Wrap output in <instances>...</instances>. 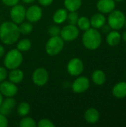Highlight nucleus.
I'll use <instances>...</instances> for the list:
<instances>
[{
    "label": "nucleus",
    "instance_id": "e433bc0d",
    "mask_svg": "<svg viewBox=\"0 0 126 127\" xmlns=\"http://www.w3.org/2000/svg\"><path fill=\"white\" fill-rule=\"evenodd\" d=\"M23 2H25V3H26V4H30V3H32V2H33L35 0H22Z\"/></svg>",
    "mask_w": 126,
    "mask_h": 127
},
{
    "label": "nucleus",
    "instance_id": "9d476101",
    "mask_svg": "<svg viewBox=\"0 0 126 127\" xmlns=\"http://www.w3.org/2000/svg\"><path fill=\"white\" fill-rule=\"evenodd\" d=\"M18 88L15 83L10 81H2L0 83V92L2 95L7 97H13L16 95Z\"/></svg>",
    "mask_w": 126,
    "mask_h": 127
},
{
    "label": "nucleus",
    "instance_id": "79ce46f5",
    "mask_svg": "<svg viewBox=\"0 0 126 127\" xmlns=\"http://www.w3.org/2000/svg\"></svg>",
    "mask_w": 126,
    "mask_h": 127
},
{
    "label": "nucleus",
    "instance_id": "c85d7f7f",
    "mask_svg": "<svg viewBox=\"0 0 126 127\" xmlns=\"http://www.w3.org/2000/svg\"><path fill=\"white\" fill-rule=\"evenodd\" d=\"M48 32L51 36H59V34L61 33V29L56 25H51L48 29Z\"/></svg>",
    "mask_w": 126,
    "mask_h": 127
},
{
    "label": "nucleus",
    "instance_id": "2eb2a0df",
    "mask_svg": "<svg viewBox=\"0 0 126 127\" xmlns=\"http://www.w3.org/2000/svg\"><path fill=\"white\" fill-rule=\"evenodd\" d=\"M90 22H91V26H92L94 28L98 29V28H101L105 24L106 19L105 16L102 13H95L91 16Z\"/></svg>",
    "mask_w": 126,
    "mask_h": 127
},
{
    "label": "nucleus",
    "instance_id": "423d86ee",
    "mask_svg": "<svg viewBox=\"0 0 126 127\" xmlns=\"http://www.w3.org/2000/svg\"><path fill=\"white\" fill-rule=\"evenodd\" d=\"M79 34V31L75 25L69 24L68 25L65 26L61 30V37L64 41H73L76 39Z\"/></svg>",
    "mask_w": 126,
    "mask_h": 127
},
{
    "label": "nucleus",
    "instance_id": "cd10ccee",
    "mask_svg": "<svg viewBox=\"0 0 126 127\" xmlns=\"http://www.w3.org/2000/svg\"><path fill=\"white\" fill-rule=\"evenodd\" d=\"M67 19H68V22H69V24H71V25H76L77 23V21H78V19H79V16H78V13H76V11H72V12H70V13L68 14V17Z\"/></svg>",
    "mask_w": 126,
    "mask_h": 127
},
{
    "label": "nucleus",
    "instance_id": "72a5a7b5",
    "mask_svg": "<svg viewBox=\"0 0 126 127\" xmlns=\"http://www.w3.org/2000/svg\"><path fill=\"white\" fill-rule=\"evenodd\" d=\"M38 1L42 6H49L52 4L53 0H38Z\"/></svg>",
    "mask_w": 126,
    "mask_h": 127
},
{
    "label": "nucleus",
    "instance_id": "4be33fe9",
    "mask_svg": "<svg viewBox=\"0 0 126 127\" xmlns=\"http://www.w3.org/2000/svg\"><path fill=\"white\" fill-rule=\"evenodd\" d=\"M82 4V0H64V5L67 10L70 12L76 11Z\"/></svg>",
    "mask_w": 126,
    "mask_h": 127
},
{
    "label": "nucleus",
    "instance_id": "ddd939ff",
    "mask_svg": "<svg viewBox=\"0 0 126 127\" xmlns=\"http://www.w3.org/2000/svg\"><path fill=\"white\" fill-rule=\"evenodd\" d=\"M114 0H99L97 4L98 10L102 13H109L115 9Z\"/></svg>",
    "mask_w": 126,
    "mask_h": 127
},
{
    "label": "nucleus",
    "instance_id": "1a4fd4ad",
    "mask_svg": "<svg viewBox=\"0 0 126 127\" xmlns=\"http://www.w3.org/2000/svg\"><path fill=\"white\" fill-rule=\"evenodd\" d=\"M49 79L47 70L44 68H38L33 73V81L37 86H45Z\"/></svg>",
    "mask_w": 126,
    "mask_h": 127
},
{
    "label": "nucleus",
    "instance_id": "b1692460",
    "mask_svg": "<svg viewBox=\"0 0 126 127\" xmlns=\"http://www.w3.org/2000/svg\"><path fill=\"white\" fill-rule=\"evenodd\" d=\"M77 25H78V28L82 31H86L88 29H89L91 28V22H90V19L86 17V16H82L80 18L78 19V21H77Z\"/></svg>",
    "mask_w": 126,
    "mask_h": 127
},
{
    "label": "nucleus",
    "instance_id": "a19ab883",
    "mask_svg": "<svg viewBox=\"0 0 126 127\" xmlns=\"http://www.w3.org/2000/svg\"><path fill=\"white\" fill-rule=\"evenodd\" d=\"M126 25V21H125V25Z\"/></svg>",
    "mask_w": 126,
    "mask_h": 127
},
{
    "label": "nucleus",
    "instance_id": "c756f323",
    "mask_svg": "<svg viewBox=\"0 0 126 127\" xmlns=\"http://www.w3.org/2000/svg\"><path fill=\"white\" fill-rule=\"evenodd\" d=\"M37 126L39 127H55V125L48 119H46V118H44V119H41Z\"/></svg>",
    "mask_w": 126,
    "mask_h": 127
},
{
    "label": "nucleus",
    "instance_id": "393cba45",
    "mask_svg": "<svg viewBox=\"0 0 126 127\" xmlns=\"http://www.w3.org/2000/svg\"><path fill=\"white\" fill-rule=\"evenodd\" d=\"M31 48V42L28 39H21L17 44V49L22 51H27Z\"/></svg>",
    "mask_w": 126,
    "mask_h": 127
},
{
    "label": "nucleus",
    "instance_id": "4c0bfd02",
    "mask_svg": "<svg viewBox=\"0 0 126 127\" xmlns=\"http://www.w3.org/2000/svg\"><path fill=\"white\" fill-rule=\"evenodd\" d=\"M123 39L125 42H126V31H125L123 34Z\"/></svg>",
    "mask_w": 126,
    "mask_h": 127
},
{
    "label": "nucleus",
    "instance_id": "a211bd4d",
    "mask_svg": "<svg viewBox=\"0 0 126 127\" xmlns=\"http://www.w3.org/2000/svg\"><path fill=\"white\" fill-rule=\"evenodd\" d=\"M121 40V34L116 30H114L112 31H109L107 37L106 41L107 43L110 46H116L117 45Z\"/></svg>",
    "mask_w": 126,
    "mask_h": 127
},
{
    "label": "nucleus",
    "instance_id": "5701e85b",
    "mask_svg": "<svg viewBox=\"0 0 126 127\" xmlns=\"http://www.w3.org/2000/svg\"><path fill=\"white\" fill-rule=\"evenodd\" d=\"M30 111V105L26 102H22L17 107V113L21 117H25L29 114Z\"/></svg>",
    "mask_w": 126,
    "mask_h": 127
},
{
    "label": "nucleus",
    "instance_id": "20e7f679",
    "mask_svg": "<svg viewBox=\"0 0 126 127\" xmlns=\"http://www.w3.org/2000/svg\"><path fill=\"white\" fill-rule=\"evenodd\" d=\"M64 48V40L59 36H51L47 42L45 51L50 56H55L59 54Z\"/></svg>",
    "mask_w": 126,
    "mask_h": 127
},
{
    "label": "nucleus",
    "instance_id": "0eeeda50",
    "mask_svg": "<svg viewBox=\"0 0 126 127\" xmlns=\"http://www.w3.org/2000/svg\"><path fill=\"white\" fill-rule=\"evenodd\" d=\"M26 10L22 4H16L10 10V16L12 22L16 24H21L25 18Z\"/></svg>",
    "mask_w": 126,
    "mask_h": 127
},
{
    "label": "nucleus",
    "instance_id": "f8f14e48",
    "mask_svg": "<svg viewBox=\"0 0 126 127\" xmlns=\"http://www.w3.org/2000/svg\"><path fill=\"white\" fill-rule=\"evenodd\" d=\"M42 16V8L37 5H32L26 10L25 17L30 22H38Z\"/></svg>",
    "mask_w": 126,
    "mask_h": 127
},
{
    "label": "nucleus",
    "instance_id": "4468645a",
    "mask_svg": "<svg viewBox=\"0 0 126 127\" xmlns=\"http://www.w3.org/2000/svg\"><path fill=\"white\" fill-rule=\"evenodd\" d=\"M16 100L13 97H7L5 100H3L2 103L0 105V114L4 115H8L12 109L16 106Z\"/></svg>",
    "mask_w": 126,
    "mask_h": 127
},
{
    "label": "nucleus",
    "instance_id": "6ab92c4d",
    "mask_svg": "<svg viewBox=\"0 0 126 127\" xmlns=\"http://www.w3.org/2000/svg\"><path fill=\"white\" fill-rule=\"evenodd\" d=\"M68 11L66 9H58L53 16V20L56 24H62L66 21L68 17Z\"/></svg>",
    "mask_w": 126,
    "mask_h": 127
},
{
    "label": "nucleus",
    "instance_id": "412c9836",
    "mask_svg": "<svg viewBox=\"0 0 126 127\" xmlns=\"http://www.w3.org/2000/svg\"><path fill=\"white\" fill-rule=\"evenodd\" d=\"M93 82L98 86H102L106 80V76L102 70H96L92 74Z\"/></svg>",
    "mask_w": 126,
    "mask_h": 127
},
{
    "label": "nucleus",
    "instance_id": "bb28decb",
    "mask_svg": "<svg viewBox=\"0 0 126 127\" xmlns=\"http://www.w3.org/2000/svg\"><path fill=\"white\" fill-rule=\"evenodd\" d=\"M20 33L23 34H28L33 31V25L30 22H22L20 26H19Z\"/></svg>",
    "mask_w": 126,
    "mask_h": 127
},
{
    "label": "nucleus",
    "instance_id": "473e14b6",
    "mask_svg": "<svg viewBox=\"0 0 126 127\" xmlns=\"http://www.w3.org/2000/svg\"><path fill=\"white\" fill-rule=\"evenodd\" d=\"M1 1L3 2L4 4H5L7 6L13 7V6L17 4L19 0H1Z\"/></svg>",
    "mask_w": 126,
    "mask_h": 127
},
{
    "label": "nucleus",
    "instance_id": "7c9ffc66",
    "mask_svg": "<svg viewBox=\"0 0 126 127\" xmlns=\"http://www.w3.org/2000/svg\"><path fill=\"white\" fill-rule=\"evenodd\" d=\"M7 77V69L4 67H0V83L5 80Z\"/></svg>",
    "mask_w": 126,
    "mask_h": 127
},
{
    "label": "nucleus",
    "instance_id": "c9c22d12",
    "mask_svg": "<svg viewBox=\"0 0 126 127\" xmlns=\"http://www.w3.org/2000/svg\"><path fill=\"white\" fill-rule=\"evenodd\" d=\"M4 54V48L2 45H0V57H1Z\"/></svg>",
    "mask_w": 126,
    "mask_h": 127
},
{
    "label": "nucleus",
    "instance_id": "f03ea898",
    "mask_svg": "<svg viewBox=\"0 0 126 127\" xmlns=\"http://www.w3.org/2000/svg\"><path fill=\"white\" fill-rule=\"evenodd\" d=\"M102 42L100 33L96 28H89L85 31L82 35V43L84 46L89 50L98 48Z\"/></svg>",
    "mask_w": 126,
    "mask_h": 127
},
{
    "label": "nucleus",
    "instance_id": "f704fd0d",
    "mask_svg": "<svg viewBox=\"0 0 126 127\" xmlns=\"http://www.w3.org/2000/svg\"><path fill=\"white\" fill-rule=\"evenodd\" d=\"M101 28H102V31H103L104 33H108V32L111 31H110L111 27H110L109 25H104Z\"/></svg>",
    "mask_w": 126,
    "mask_h": 127
},
{
    "label": "nucleus",
    "instance_id": "f3484780",
    "mask_svg": "<svg viewBox=\"0 0 126 127\" xmlns=\"http://www.w3.org/2000/svg\"><path fill=\"white\" fill-rule=\"evenodd\" d=\"M113 95L117 98L121 99L126 97V83L120 82L117 83L112 90Z\"/></svg>",
    "mask_w": 126,
    "mask_h": 127
},
{
    "label": "nucleus",
    "instance_id": "9b49d317",
    "mask_svg": "<svg viewBox=\"0 0 126 127\" xmlns=\"http://www.w3.org/2000/svg\"><path fill=\"white\" fill-rule=\"evenodd\" d=\"M90 86L89 80L85 77H80L76 79L72 84V89L75 93L81 94L88 90Z\"/></svg>",
    "mask_w": 126,
    "mask_h": 127
},
{
    "label": "nucleus",
    "instance_id": "ea45409f",
    "mask_svg": "<svg viewBox=\"0 0 126 127\" xmlns=\"http://www.w3.org/2000/svg\"><path fill=\"white\" fill-rule=\"evenodd\" d=\"M115 1H117V2H120V1H123V0H114Z\"/></svg>",
    "mask_w": 126,
    "mask_h": 127
},
{
    "label": "nucleus",
    "instance_id": "aec40b11",
    "mask_svg": "<svg viewBox=\"0 0 126 127\" xmlns=\"http://www.w3.org/2000/svg\"><path fill=\"white\" fill-rule=\"evenodd\" d=\"M8 77L10 82L15 84L19 83L22 81L24 78V73L20 69L14 68V69H12V71L9 73Z\"/></svg>",
    "mask_w": 126,
    "mask_h": 127
},
{
    "label": "nucleus",
    "instance_id": "58836bf2",
    "mask_svg": "<svg viewBox=\"0 0 126 127\" xmlns=\"http://www.w3.org/2000/svg\"><path fill=\"white\" fill-rule=\"evenodd\" d=\"M2 101H3V95L1 94V92H0V105H1V103H2Z\"/></svg>",
    "mask_w": 126,
    "mask_h": 127
},
{
    "label": "nucleus",
    "instance_id": "6e6552de",
    "mask_svg": "<svg viewBox=\"0 0 126 127\" xmlns=\"http://www.w3.org/2000/svg\"><path fill=\"white\" fill-rule=\"evenodd\" d=\"M67 70L71 76H79L84 70V64L79 58H73L68 62Z\"/></svg>",
    "mask_w": 126,
    "mask_h": 127
},
{
    "label": "nucleus",
    "instance_id": "2f4dec72",
    "mask_svg": "<svg viewBox=\"0 0 126 127\" xmlns=\"http://www.w3.org/2000/svg\"><path fill=\"white\" fill-rule=\"evenodd\" d=\"M8 126V120L7 117L0 114V127H7Z\"/></svg>",
    "mask_w": 126,
    "mask_h": 127
},
{
    "label": "nucleus",
    "instance_id": "dca6fc26",
    "mask_svg": "<svg viewBox=\"0 0 126 127\" xmlns=\"http://www.w3.org/2000/svg\"><path fill=\"white\" fill-rule=\"evenodd\" d=\"M85 119L89 124H96L99 121L100 119V112L97 109L94 108H90L86 110L85 112Z\"/></svg>",
    "mask_w": 126,
    "mask_h": 127
},
{
    "label": "nucleus",
    "instance_id": "7ed1b4c3",
    "mask_svg": "<svg viewBox=\"0 0 126 127\" xmlns=\"http://www.w3.org/2000/svg\"><path fill=\"white\" fill-rule=\"evenodd\" d=\"M23 61V56L18 49H12L9 51L4 57V64L8 69H14L19 68Z\"/></svg>",
    "mask_w": 126,
    "mask_h": 127
},
{
    "label": "nucleus",
    "instance_id": "f257e3e1",
    "mask_svg": "<svg viewBox=\"0 0 126 127\" xmlns=\"http://www.w3.org/2000/svg\"><path fill=\"white\" fill-rule=\"evenodd\" d=\"M17 24L13 22H4L0 25V39L6 45L15 43L20 35Z\"/></svg>",
    "mask_w": 126,
    "mask_h": 127
},
{
    "label": "nucleus",
    "instance_id": "39448f33",
    "mask_svg": "<svg viewBox=\"0 0 126 127\" xmlns=\"http://www.w3.org/2000/svg\"><path fill=\"white\" fill-rule=\"evenodd\" d=\"M109 13L110 14L108 17V22L111 28L116 31L121 29L125 25V14L118 10H114Z\"/></svg>",
    "mask_w": 126,
    "mask_h": 127
},
{
    "label": "nucleus",
    "instance_id": "a878e982",
    "mask_svg": "<svg viewBox=\"0 0 126 127\" xmlns=\"http://www.w3.org/2000/svg\"><path fill=\"white\" fill-rule=\"evenodd\" d=\"M36 124L35 121L30 117H24L19 122L20 127H35Z\"/></svg>",
    "mask_w": 126,
    "mask_h": 127
}]
</instances>
